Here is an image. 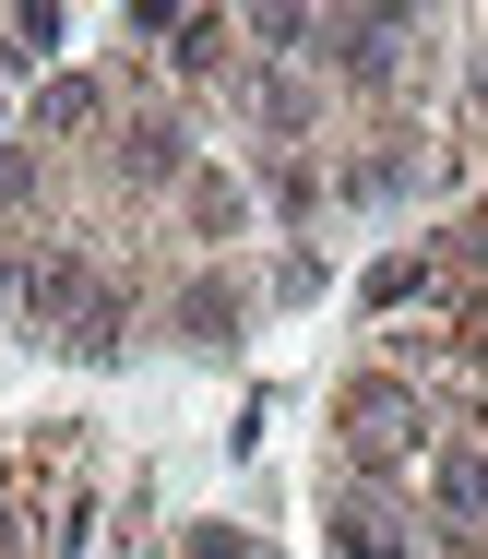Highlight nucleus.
<instances>
[{"mask_svg":"<svg viewBox=\"0 0 488 559\" xmlns=\"http://www.w3.org/2000/svg\"><path fill=\"white\" fill-rule=\"evenodd\" d=\"M334 441H346V464L358 476H405V464H429L441 452V405H429V381L417 369H358L346 393H334Z\"/></svg>","mask_w":488,"mask_h":559,"instance_id":"f257e3e1","label":"nucleus"},{"mask_svg":"<svg viewBox=\"0 0 488 559\" xmlns=\"http://www.w3.org/2000/svg\"><path fill=\"white\" fill-rule=\"evenodd\" d=\"M322 536H334V559H441V536H417V512L381 476H346L322 500Z\"/></svg>","mask_w":488,"mask_h":559,"instance_id":"f03ea898","label":"nucleus"},{"mask_svg":"<svg viewBox=\"0 0 488 559\" xmlns=\"http://www.w3.org/2000/svg\"><path fill=\"white\" fill-rule=\"evenodd\" d=\"M429 524H441V548H488V441L429 452Z\"/></svg>","mask_w":488,"mask_h":559,"instance_id":"7ed1b4c3","label":"nucleus"},{"mask_svg":"<svg viewBox=\"0 0 488 559\" xmlns=\"http://www.w3.org/2000/svg\"><path fill=\"white\" fill-rule=\"evenodd\" d=\"M167 334L179 345H239V286H227V274H191L179 310H167Z\"/></svg>","mask_w":488,"mask_h":559,"instance_id":"20e7f679","label":"nucleus"},{"mask_svg":"<svg viewBox=\"0 0 488 559\" xmlns=\"http://www.w3.org/2000/svg\"><path fill=\"white\" fill-rule=\"evenodd\" d=\"M179 226H191V238H239V226H250V191H239V179H215V167H191V179H179Z\"/></svg>","mask_w":488,"mask_h":559,"instance_id":"39448f33","label":"nucleus"},{"mask_svg":"<svg viewBox=\"0 0 488 559\" xmlns=\"http://www.w3.org/2000/svg\"><path fill=\"white\" fill-rule=\"evenodd\" d=\"M179 559H262V536H239V524H191Z\"/></svg>","mask_w":488,"mask_h":559,"instance_id":"423d86ee","label":"nucleus"},{"mask_svg":"<svg viewBox=\"0 0 488 559\" xmlns=\"http://www.w3.org/2000/svg\"><path fill=\"white\" fill-rule=\"evenodd\" d=\"M24 286H36V262H24V250H0V310H24Z\"/></svg>","mask_w":488,"mask_h":559,"instance_id":"0eeeda50","label":"nucleus"}]
</instances>
